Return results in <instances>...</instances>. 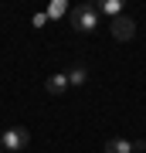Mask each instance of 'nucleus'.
Instances as JSON below:
<instances>
[{"mask_svg": "<svg viewBox=\"0 0 146 153\" xmlns=\"http://www.w3.org/2000/svg\"><path fill=\"white\" fill-rule=\"evenodd\" d=\"M68 21H71V27L75 31H95L99 27V7H92V4H82V7H71L68 10Z\"/></svg>", "mask_w": 146, "mask_h": 153, "instance_id": "1", "label": "nucleus"}, {"mask_svg": "<svg viewBox=\"0 0 146 153\" xmlns=\"http://www.w3.org/2000/svg\"><path fill=\"white\" fill-rule=\"evenodd\" d=\"M27 143H31V133H27L24 126H10L7 133H0V146L4 150L21 153V150H27Z\"/></svg>", "mask_w": 146, "mask_h": 153, "instance_id": "2", "label": "nucleus"}, {"mask_svg": "<svg viewBox=\"0 0 146 153\" xmlns=\"http://www.w3.org/2000/svg\"><path fill=\"white\" fill-rule=\"evenodd\" d=\"M109 31H112L116 41H129V38H136V21H133L129 14H119V17H112Z\"/></svg>", "mask_w": 146, "mask_h": 153, "instance_id": "3", "label": "nucleus"}, {"mask_svg": "<svg viewBox=\"0 0 146 153\" xmlns=\"http://www.w3.org/2000/svg\"><path fill=\"white\" fill-rule=\"evenodd\" d=\"M44 88H48V95H61L68 88V75H51L48 82H44Z\"/></svg>", "mask_w": 146, "mask_h": 153, "instance_id": "4", "label": "nucleus"}, {"mask_svg": "<svg viewBox=\"0 0 146 153\" xmlns=\"http://www.w3.org/2000/svg\"><path fill=\"white\" fill-rule=\"evenodd\" d=\"M71 10V7L65 4V0H54V4H48V10H44V14H48V21H58V17H65Z\"/></svg>", "mask_w": 146, "mask_h": 153, "instance_id": "5", "label": "nucleus"}, {"mask_svg": "<svg viewBox=\"0 0 146 153\" xmlns=\"http://www.w3.org/2000/svg\"><path fill=\"white\" fill-rule=\"evenodd\" d=\"M99 14H105V17H119V14H122V4H119V0H102V4H99Z\"/></svg>", "mask_w": 146, "mask_h": 153, "instance_id": "6", "label": "nucleus"}, {"mask_svg": "<svg viewBox=\"0 0 146 153\" xmlns=\"http://www.w3.org/2000/svg\"><path fill=\"white\" fill-rule=\"evenodd\" d=\"M105 153H133V143L129 140H109L105 143Z\"/></svg>", "mask_w": 146, "mask_h": 153, "instance_id": "7", "label": "nucleus"}, {"mask_svg": "<svg viewBox=\"0 0 146 153\" xmlns=\"http://www.w3.org/2000/svg\"><path fill=\"white\" fill-rule=\"evenodd\" d=\"M85 78H88V71L82 68V65H75L68 71V85H85Z\"/></svg>", "mask_w": 146, "mask_h": 153, "instance_id": "8", "label": "nucleus"}, {"mask_svg": "<svg viewBox=\"0 0 146 153\" xmlns=\"http://www.w3.org/2000/svg\"><path fill=\"white\" fill-rule=\"evenodd\" d=\"M31 24H34V27H44V24H48V14H34Z\"/></svg>", "mask_w": 146, "mask_h": 153, "instance_id": "9", "label": "nucleus"}, {"mask_svg": "<svg viewBox=\"0 0 146 153\" xmlns=\"http://www.w3.org/2000/svg\"><path fill=\"white\" fill-rule=\"evenodd\" d=\"M0 150H4V146H0Z\"/></svg>", "mask_w": 146, "mask_h": 153, "instance_id": "10", "label": "nucleus"}]
</instances>
